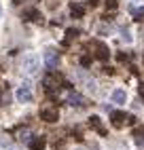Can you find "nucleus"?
Wrapping results in <instances>:
<instances>
[{
    "mask_svg": "<svg viewBox=\"0 0 144 150\" xmlns=\"http://www.w3.org/2000/svg\"><path fill=\"white\" fill-rule=\"evenodd\" d=\"M61 85H64V81H61V76H57V74H47L43 78V87H45V91L49 95H55L61 89Z\"/></svg>",
    "mask_w": 144,
    "mask_h": 150,
    "instance_id": "obj_1",
    "label": "nucleus"
},
{
    "mask_svg": "<svg viewBox=\"0 0 144 150\" xmlns=\"http://www.w3.org/2000/svg\"><path fill=\"white\" fill-rule=\"evenodd\" d=\"M89 125L96 129L98 133H102V135H106V129H104V125H102V121H100V116H91L89 118Z\"/></svg>",
    "mask_w": 144,
    "mask_h": 150,
    "instance_id": "obj_9",
    "label": "nucleus"
},
{
    "mask_svg": "<svg viewBox=\"0 0 144 150\" xmlns=\"http://www.w3.org/2000/svg\"><path fill=\"white\" fill-rule=\"evenodd\" d=\"M106 8L108 11H115L117 8V0H106Z\"/></svg>",
    "mask_w": 144,
    "mask_h": 150,
    "instance_id": "obj_17",
    "label": "nucleus"
},
{
    "mask_svg": "<svg viewBox=\"0 0 144 150\" xmlns=\"http://www.w3.org/2000/svg\"><path fill=\"white\" fill-rule=\"evenodd\" d=\"M125 99H127V95H125V91H123V89L112 91V102H115V104H125Z\"/></svg>",
    "mask_w": 144,
    "mask_h": 150,
    "instance_id": "obj_13",
    "label": "nucleus"
},
{
    "mask_svg": "<svg viewBox=\"0 0 144 150\" xmlns=\"http://www.w3.org/2000/svg\"><path fill=\"white\" fill-rule=\"evenodd\" d=\"M142 95H144V89H142Z\"/></svg>",
    "mask_w": 144,
    "mask_h": 150,
    "instance_id": "obj_20",
    "label": "nucleus"
},
{
    "mask_svg": "<svg viewBox=\"0 0 144 150\" xmlns=\"http://www.w3.org/2000/svg\"><path fill=\"white\" fill-rule=\"evenodd\" d=\"M89 4H91V6H96V4H100V0H89Z\"/></svg>",
    "mask_w": 144,
    "mask_h": 150,
    "instance_id": "obj_18",
    "label": "nucleus"
},
{
    "mask_svg": "<svg viewBox=\"0 0 144 150\" xmlns=\"http://www.w3.org/2000/svg\"><path fill=\"white\" fill-rule=\"evenodd\" d=\"M76 36H78V30H68L66 32V42H70L72 38H76Z\"/></svg>",
    "mask_w": 144,
    "mask_h": 150,
    "instance_id": "obj_16",
    "label": "nucleus"
},
{
    "mask_svg": "<svg viewBox=\"0 0 144 150\" xmlns=\"http://www.w3.org/2000/svg\"><path fill=\"white\" fill-rule=\"evenodd\" d=\"M57 64H59V55L55 51H47L45 53V66L49 70H53V68H57Z\"/></svg>",
    "mask_w": 144,
    "mask_h": 150,
    "instance_id": "obj_6",
    "label": "nucleus"
},
{
    "mask_svg": "<svg viewBox=\"0 0 144 150\" xmlns=\"http://www.w3.org/2000/svg\"><path fill=\"white\" fill-rule=\"evenodd\" d=\"M40 118L47 123H55L57 118H59V110L55 104H45L43 108H40Z\"/></svg>",
    "mask_w": 144,
    "mask_h": 150,
    "instance_id": "obj_2",
    "label": "nucleus"
},
{
    "mask_svg": "<svg viewBox=\"0 0 144 150\" xmlns=\"http://www.w3.org/2000/svg\"><path fill=\"white\" fill-rule=\"evenodd\" d=\"M34 135H32V131L30 129H19L17 131V139L19 142H24V144H30V139H32Z\"/></svg>",
    "mask_w": 144,
    "mask_h": 150,
    "instance_id": "obj_10",
    "label": "nucleus"
},
{
    "mask_svg": "<svg viewBox=\"0 0 144 150\" xmlns=\"http://www.w3.org/2000/svg\"><path fill=\"white\" fill-rule=\"evenodd\" d=\"M70 13H72V17H83L85 15V6L78 4V2H72L70 4Z\"/></svg>",
    "mask_w": 144,
    "mask_h": 150,
    "instance_id": "obj_12",
    "label": "nucleus"
},
{
    "mask_svg": "<svg viewBox=\"0 0 144 150\" xmlns=\"http://www.w3.org/2000/svg\"><path fill=\"white\" fill-rule=\"evenodd\" d=\"M110 121L117 129H121L123 125H131L133 123V116L131 114H125V112H112L110 114Z\"/></svg>",
    "mask_w": 144,
    "mask_h": 150,
    "instance_id": "obj_4",
    "label": "nucleus"
},
{
    "mask_svg": "<svg viewBox=\"0 0 144 150\" xmlns=\"http://www.w3.org/2000/svg\"><path fill=\"white\" fill-rule=\"evenodd\" d=\"M32 150H43L45 148V137H38V135H34L32 139H30V144H28Z\"/></svg>",
    "mask_w": 144,
    "mask_h": 150,
    "instance_id": "obj_11",
    "label": "nucleus"
},
{
    "mask_svg": "<svg viewBox=\"0 0 144 150\" xmlns=\"http://www.w3.org/2000/svg\"><path fill=\"white\" fill-rule=\"evenodd\" d=\"M17 102H21V104H28V102H32V89H30V83H24L21 87L17 89Z\"/></svg>",
    "mask_w": 144,
    "mask_h": 150,
    "instance_id": "obj_5",
    "label": "nucleus"
},
{
    "mask_svg": "<svg viewBox=\"0 0 144 150\" xmlns=\"http://www.w3.org/2000/svg\"><path fill=\"white\" fill-rule=\"evenodd\" d=\"M26 17H32V21H43V15H40L38 11H34V8H32V11H26Z\"/></svg>",
    "mask_w": 144,
    "mask_h": 150,
    "instance_id": "obj_14",
    "label": "nucleus"
},
{
    "mask_svg": "<svg viewBox=\"0 0 144 150\" xmlns=\"http://www.w3.org/2000/svg\"><path fill=\"white\" fill-rule=\"evenodd\" d=\"M131 15L136 21H144V8H131Z\"/></svg>",
    "mask_w": 144,
    "mask_h": 150,
    "instance_id": "obj_15",
    "label": "nucleus"
},
{
    "mask_svg": "<svg viewBox=\"0 0 144 150\" xmlns=\"http://www.w3.org/2000/svg\"><path fill=\"white\" fill-rule=\"evenodd\" d=\"M68 104L70 106H76V108H83L85 106V97L81 93H76V91H70L68 93Z\"/></svg>",
    "mask_w": 144,
    "mask_h": 150,
    "instance_id": "obj_7",
    "label": "nucleus"
},
{
    "mask_svg": "<svg viewBox=\"0 0 144 150\" xmlns=\"http://www.w3.org/2000/svg\"><path fill=\"white\" fill-rule=\"evenodd\" d=\"M0 13H2V6H0Z\"/></svg>",
    "mask_w": 144,
    "mask_h": 150,
    "instance_id": "obj_19",
    "label": "nucleus"
},
{
    "mask_svg": "<svg viewBox=\"0 0 144 150\" xmlns=\"http://www.w3.org/2000/svg\"><path fill=\"white\" fill-rule=\"evenodd\" d=\"M38 66H40V62H38V57L34 53L24 55V72L26 74H36L38 72Z\"/></svg>",
    "mask_w": 144,
    "mask_h": 150,
    "instance_id": "obj_3",
    "label": "nucleus"
},
{
    "mask_svg": "<svg viewBox=\"0 0 144 150\" xmlns=\"http://www.w3.org/2000/svg\"><path fill=\"white\" fill-rule=\"evenodd\" d=\"M91 49L96 51V55H98L100 59H108V49L102 45V42H91Z\"/></svg>",
    "mask_w": 144,
    "mask_h": 150,
    "instance_id": "obj_8",
    "label": "nucleus"
}]
</instances>
